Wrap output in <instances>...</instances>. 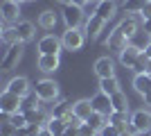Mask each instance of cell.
<instances>
[{"instance_id": "obj_1", "label": "cell", "mask_w": 151, "mask_h": 136, "mask_svg": "<svg viewBox=\"0 0 151 136\" xmlns=\"http://www.w3.org/2000/svg\"><path fill=\"white\" fill-rule=\"evenodd\" d=\"M34 93L41 97V102H54L59 97V84L54 79H38L34 84Z\"/></svg>"}, {"instance_id": "obj_2", "label": "cell", "mask_w": 151, "mask_h": 136, "mask_svg": "<svg viewBox=\"0 0 151 136\" xmlns=\"http://www.w3.org/2000/svg\"><path fill=\"white\" fill-rule=\"evenodd\" d=\"M20 107H23V97L20 95L9 93V91H2V93H0V111H2V116H14V113H18Z\"/></svg>"}, {"instance_id": "obj_3", "label": "cell", "mask_w": 151, "mask_h": 136, "mask_svg": "<svg viewBox=\"0 0 151 136\" xmlns=\"http://www.w3.org/2000/svg\"><path fill=\"white\" fill-rule=\"evenodd\" d=\"M83 41H86V32H81L79 27H65V32L61 34V43L65 50H79L83 45Z\"/></svg>"}, {"instance_id": "obj_4", "label": "cell", "mask_w": 151, "mask_h": 136, "mask_svg": "<svg viewBox=\"0 0 151 136\" xmlns=\"http://www.w3.org/2000/svg\"><path fill=\"white\" fill-rule=\"evenodd\" d=\"M131 132H135V134H147V132H151V113L147 109H138L131 113Z\"/></svg>"}, {"instance_id": "obj_5", "label": "cell", "mask_w": 151, "mask_h": 136, "mask_svg": "<svg viewBox=\"0 0 151 136\" xmlns=\"http://www.w3.org/2000/svg\"><path fill=\"white\" fill-rule=\"evenodd\" d=\"M63 23H65V27H79L81 25V20H83V7H77V5H65L63 7Z\"/></svg>"}, {"instance_id": "obj_6", "label": "cell", "mask_w": 151, "mask_h": 136, "mask_svg": "<svg viewBox=\"0 0 151 136\" xmlns=\"http://www.w3.org/2000/svg\"><path fill=\"white\" fill-rule=\"evenodd\" d=\"M90 102H93V111H97V113H101V116H111L113 113V102H111V95L108 93H104V91H99V93H95L93 97H90Z\"/></svg>"}, {"instance_id": "obj_7", "label": "cell", "mask_w": 151, "mask_h": 136, "mask_svg": "<svg viewBox=\"0 0 151 136\" xmlns=\"http://www.w3.org/2000/svg\"><path fill=\"white\" fill-rule=\"evenodd\" d=\"M61 50H63V43L54 34H45L43 39L38 41V55H59Z\"/></svg>"}, {"instance_id": "obj_8", "label": "cell", "mask_w": 151, "mask_h": 136, "mask_svg": "<svg viewBox=\"0 0 151 136\" xmlns=\"http://www.w3.org/2000/svg\"><path fill=\"white\" fill-rule=\"evenodd\" d=\"M20 57H23V43H14L9 45L5 50V57H2V71H12L14 66L20 61Z\"/></svg>"}, {"instance_id": "obj_9", "label": "cell", "mask_w": 151, "mask_h": 136, "mask_svg": "<svg viewBox=\"0 0 151 136\" xmlns=\"http://www.w3.org/2000/svg\"><path fill=\"white\" fill-rule=\"evenodd\" d=\"M29 79L27 77H23V75H18V77H12L9 82H7V86H5V91H9V93H16V95H20V97H25V95H29Z\"/></svg>"}, {"instance_id": "obj_10", "label": "cell", "mask_w": 151, "mask_h": 136, "mask_svg": "<svg viewBox=\"0 0 151 136\" xmlns=\"http://www.w3.org/2000/svg\"><path fill=\"white\" fill-rule=\"evenodd\" d=\"M95 75L99 79L104 77H115V64L111 57H99L95 61Z\"/></svg>"}, {"instance_id": "obj_11", "label": "cell", "mask_w": 151, "mask_h": 136, "mask_svg": "<svg viewBox=\"0 0 151 136\" xmlns=\"http://www.w3.org/2000/svg\"><path fill=\"white\" fill-rule=\"evenodd\" d=\"M18 16H20V2L5 0L2 2V20L5 23H18Z\"/></svg>"}, {"instance_id": "obj_12", "label": "cell", "mask_w": 151, "mask_h": 136, "mask_svg": "<svg viewBox=\"0 0 151 136\" xmlns=\"http://www.w3.org/2000/svg\"><path fill=\"white\" fill-rule=\"evenodd\" d=\"M104 25H106V20L99 18L97 14H93V16H88V20H86V36H90V39H97L99 36V32H104Z\"/></svg>"}, {"instance_id": "obj_13", "label": "cell", "mask_w": 151, "mask_h": 136, "mask_svg": "<svg viewBox=\"0 0 151 136\" xmlns=\"http://www.w3.org/2000/svg\"><path fill=\"white\" fill-rule=\"evenodd\" d=\"M115 12H117L115 0H99V2H97V7H95V14H97L99 18H104L106 23L115 16Z\"/></svg>"}, {"instance_id": "obj_14", "label": "cell", "mask_w": 151, "mask_h": 136, "mask_svg": "<svg viewBox=\"0 0 151 136\" xmlns=\"http://www.w3.org/2000/svg\"><path fill=\"white\" fill-rule=\"evenodd\" d=\"M16 30H18V41L20 43H29L34 36H36V27L29 20H18L16 23Z\"/></svg>"}, {"instance_id": "obj_15", "label": "cell", "mask_w": 151, "mask_h": 136, "mask_svg": "<svg viewBox=\"0 0 151 136\" xmlns=\"http://www.w3.org/2000/svg\"><path fill=\"white\" fill-rule=\"evenodd\" d=\"M108 48H111V50H117V52H122L126 48V45L131 43V39H129V36H126V34H122L120 30H117V27H115L113 32H111V36H108Z\"/></svg>"}, {"instance_id": "obj_16", "label": "cell", "mask_w": 151, "mask_h": 136, "mask_svg": "<svg viewBox=\"0 0 151 136\" xmlns=\"http://www.w3.org/2000/svg\"><path fill=\"white\" fill-rule=\"evenodd\" d=\"M59 66H61L59 55H41L38 57V71H43V73H54Z\"/></svg>"}, {"instance_id": "obj_17", "label": "cell", "mask_w": 151, "mask_h": 136, "mask_svg": "<svg viewBox=\"0 0 151 136\" xmlns=\"http://www.w3.org/2000/svg\"><path fill=\"white\" fill-rule=\"evenodd\" d=\"M72 113L86 123V120L93 116V102H90V100H77V102L72 104Z\"/></svg>"}, {"instance_id": "obj_18", "label": "cell", "mask_w": 151, "mask_h": 136, "mask_svg": "<svg viewBox=\"0 0 151 136\" xmlns=\"http://www.w3.org/2000/svg\"><path fill=\"white\" fill-rule=\"evenodd\" d=\"M133 89L138 91L140 95L151 93V75L149 73H138V75L133 77Z\"/></svg>"}, {"instance_id": "obj_19", "label": "cell", "mask_w": 151, "mask_h": 136, "mask_svg": "<svg viewBox=\"0 0 151 136\" xmlns=\"http://www.w3.org/2000/svg\"><path fill=\"white\" fill-rule=\"evenodd\" d=\"M117 30H120L122 34H126L129 39H133V36L138 34V30H140V23H138V18H135V16H126L120 25H117Z\"/></svg>"}, {"instance_id": "obj_20", "label": "cell", "mask_w": 151, "mask_h": 136, "mask_svg": "<svg viewBox=\"0 0 151 136\" xmlns=\"http://www.w3.org/2000/svg\"><path fill=\"white\" fill-rule=\"evenodd\" d=\"M0 41L9 48V45H14V43H18V30H16V25H2V34H0Z\"/></svg>"}, {"instance_id": "obj_21", "label": "cell", "mask_w": 151, "mask_h": 136, "mask_svg": "<svg viewBox=\"0 0 151 136\" xmlns=\"http://www.w3.org/2000/svg\"><path fill=\"white\" fill-rule=\"evenodd\" d=\"M72 104H75V102H68V100H63V102L54 104V109H52L50 116H52V118H63V120H65V118L72 113Z\"/></svg>"}, {"instance_id": "obj_22", "label": "cell", "mask_w": 151, "mask_h": 136, "mask_svg": "<svg viewBox=\"0 0 151 136\" xmlns=\"http://www.w3.org/2000/svg\"><path fill=\"white\" fill-rule=\"evenodd\" d=\"M108 123H113L115 127H120V129L124 132V129H126V123H131L129 111H113V113L108 116Z\"/></svg>"}, {"instance_id": "obj_23", "label": "cell", "mask_w": 151, "mask_h": 136, "mask_svg": "<svg viewBox=\"0 0 151 136\" xmlns=\"http://www.w3.org/2000/svg\"><path fill=\"white\" fill-rule=\"evenodd\" d=\"M38 25L43 27V30H54V25H57V14L52 12V9H45V12L38 16Z\"/></svg>"}, {"instance_id": "obj_24", "label": "cell", "mask_w": 151, "mask_h": 136, "mask_svg": "<svg viewBox=\"0 0 151 136\" xmlns=\"http://www.w3.org/2000/svg\"><path fill=\"white\" fill-rule=\"evenodd\" d=\"M99 91H104V93H108V95L117 93V91H120V82H117V77H104V79H99Z\"/></svg>"}, {"instance_id": "obj_25", "label": "cell", "mask_w": 151, "mask_h": 136, "mask_svg": "<svg viewBox=\"0 0 151 136\" xmlns=\"http://www.w3.org/2000/svg\"><path fill=\"white\" fill-rule=\"evenodd\" d=\"M111 102H113V111H129V97L122 91L111 95Z\"/></svg>"}, {"instance_id": "obj_26", "label": "cell", "mask_w": 151, "mask_h": 136, "mask_svg": "<svg viewBox=\"0 0 151 136\" xmlns=\"http://www.w3.org/2000/svg\"><path fill=\"white\" fill-rule=\"evenodd\" d=\"M25 116H27V120H29V123H38V125H47V120H50V116H47V113H45L41 107L27 111Z\"/></svg>"}, {"instance_id": "obj_27", "label": "cell", "mask_w": 151, "mask_h": 136, "mask_svg": "<svg viewBox=\"0 0 151 136\" xmlns=\"http://www.w3.org/2000/svg\"><path fill=\"white\" fill-rule=\"evenodd\" d=\"M45 127H47L52 134H63V132L68 129V125H65V120H63V118H52V116H50V120H47V125H45Z\"/></svg>"}, {"instance_id": "obj_28", "label": "cell", "mask_w": 151, "mask_h": 136, "mask_svg": "<svg viewBox=\"0 0 151 136\" xmlns=\"http://www.w3.org/2000/svg\"><path fill=\"white\" fill-rule=\"evenodd\" d=\"M147 0H124V5H122V9H124L126 14H140L142 12V7H145Z\"/></svg>"}, {"instance_id": "obj_29", "label": "cell", "mask_w": 151, "mask_h": 136, "mask_svg": "<svg viewBox=\"0 0 151 136\" xmlns=\"http://www.w3.org/2000/svg\"><path fill=\"white\" fill-rule=\"evenodd\" d=\"M9 120H12V125L16 127V129H25L27 125H29V120H27V116L23 113V111H18V113L9 116Z\"/></svg>"}, {"instance_id": "obj_30", "label": "cell", "mask_w": 151, "mask_h": 136, "mask_svg": "<svg viewBox=\"0 0 151 136\" xmlns=\"http://www.w3.org/2000/svg\"><path fill=\"white\" fill-rule=\"evenodd\" d=\"M86 123H88L90 127H93V129H97V132H99L101 127L106 125V116H101V113H97V111H93V116H90L88 120H86Z\"/></svg>"}, {"instance_id": "obj_31", "label": "cell", "mask_w": 151, "mask_h": 136, "mask_svg": "<svg viewBox=\"0 0 151 136\" xmlns=\"http://www.w3.org/2000/svg\"><path fill=\"white\" fill-rule=\"evenodd\" d=\"M120 134H122V129H120V127H115L113 123H106L99 129V136H120Z\"/></svg>"}, {"instance_id": "obj_32", "label": "cell", "mask_w": 151, "mask_h": 136, "mask_svg": "<svg viewBox=\"0 0 151 136\" xmlns=\"http://www.w3.org/2000/svg\"><path fill=\"white\" fill-rule=\"evenodd\" d=\"M43 127L45 125H38V123H29L25 127V136H38L41 132H43Z\"/></svg>"}, {"instance_id": "obj_33", "label": "cell", "mask_w": 151, "mask_h": 136, "mask_svg": "<svg viewBox=\"0 0 151 136\" xmlns=\"http://www.w3.org/2000/svg\"><path fill=\"white\" fill-rule=\"evenodd\" d=\"M79 136H99V132L97 129H93L88 123H83L81 127H79Z\"/></svg>"}, {"instance_id": "obj_34", "label": "cell", "mask_w": 151, "mask_h": 136, "mask_svg": "<svg viewBox=\"0 0 151 136\" xmlns=\"http://www.w3.org/2000/svg\"><path fill=\"white\" fill-rule=\"evenodd\" d=\"M140 16H142V20H149V18H151V0H149V2H145V7H142Z\"/></svg>"}, {"instance_id": "obj_35", "label": "cell", "mask_w": 151, "mask_h": 136, "mask_svg": "<svg viewBox=\"0 0 151 136\" xmlns=\"http://www.w3.org/2000/svg\"><path fill=\"white\" fill-rule=\"evenodd\" d=\"M142 32H145L147 36H151V18L149 20H142Z\"/></svg>"}, {"instance_id": "obj_36", "label": "cell", "mask_w": 151, "mask_h": 136, "mask_svg": "<svg viewBox=\"0 0 151 136\" xmlns=\"http://www.w3.org/2000/svg\"><path fill=\"white\" fill-rule=\"evenodd\" d=\"M63 136H79V127H68L63 132Z\"/></svg>"}, {"instance_id": "obj_37", "label": "cell", "mask_w": 151, "mask_h": 136, "mask_svg": "<svg viewBox=\"0 0 151 136\" xmlns=\"http://www.w3.org/2000/svg\"><path fill=\"white\" fill-rule=\"evenodd\" d=\"M142 55H145V59H151V41L142 48Z\"/></svg>"}, {"instance_id": "obj_38", "label": "cell", "mask_w": 151, "mask_h": 136, "mask_svg": "<svg viewBox=\"0 0 151 136\" xmlns=\"http://www.w3.org/2000/svg\"><path fill=\"white\" fill-rule=\"evenodd\" d=\"M72 5H77V7H83V5H88V0H72Z\"/></svg>"}, {"instance_id": "obj_39", "label": "cell", "mask_w": 151, "mask_h": 136, "mask_svg": "<svg viewBox=\"0 0 151 136\" xmlns=\"http://www.w3.org/2000/svg\"><path fill=\"white\" fill-rule=\"evenodd\" d=\"M38 136H52V132L47 129V127H43V132H41V134H38Z\"/></svg>"}, {"instance_id": "obj_40", "label": "cell", "mask_w": 151, "mask_h": 136, "mask_svg": "<svg viewBox=\"0 0 151 136\" xmlns=\"http://www.w3.org/2000/svg\"><path fill=\"white\" fill-rule=\"evenodd\" d=\"M145 97V104H151V93H147V95H142Z\"/></svg>"}, {"instance_id": "obj_41", "label": "cell", "mask_w": 151, "mask_h": 136, "mask_svg": "<svg viewBox=\"0 0 151 136\" xmlns=\"http://www.w3.org/2000/svg\"><path fill=\"white\" fill-rule=\"evenodd\" d=\"M57 2H61L63 7H65V5H72V0H57Z\"/></svg>"}, {"instance_id": "obj_42", "label": "cell", "mask_w": 151, "mask_h": 136, "mask_svg": "<svg viewBox=\"0 0 151 136\" xmlns=\"http://www.w3.org/2000/svg\"><path fill=\"white\" fill-rule=\"evenodd\" d=\"M16 136H25V129H18V132H16Z\"/></svg>"}, {"instance_id": "obj_43", "label": "cell", "mask_w": 151, "mask_h": 136, "mask_svg": "<svg viewBox=\"0 0 151 136\" xmlns=\"http://www.w3.org/2000/svg\"><path fill=\"white\" fill-rule=\"evenodd\" d=\"M52 136H63V134H52Z\"/></svg>"}, {"instance_id": "obj_44", "label": "cell", "mask_w": 151, "mask_h": 136, "mask_svg": "<svg viewBox=\"0 0 151 136\" xmlns=\"http://www.w3.org/2000/svg\"><path fill=\"white\" fill-rule=\"evenodd\" d=\"M16 2H25V0H16Z\"/></svg>"}, {"instance_id": "obj_45", "label": "cell", "mask_w": 151, "mask_h": 136, "mask_svg": "<svg viewBox=\"0 0 151 136\" xmlns=\"http://www.w3.org/2000/svg\"><path fill=\"white\" fill-rule=\"evenodd\" d=\"M147 2H149V0H147Z\"/></svg>"}, {"instance_id": "obj_46", "label": "cell", "mask_w": 151, "mask_h": 136, "mask_svg": "<svg viewBox=\"0 0 151 136\" xmlns=\"http://www.w3.org/2000/svg\"><path fill=\"white\" fill-rule=\"evenodd\" d=\"M97 2H99V0H97Z\"/></svg>"}, {"instance_id": "obj_47", "label": "cell", "mask_w": 151, "mask_h": 136, "mask_svg": "<svg viewBox=\"0 0 151 136\" xmlns=\"http://www.w3.org/2000/svg\"><path fill=\"white\" fill-rule=\"evenodd\" d=\"M88 2H90V0H88Z\"/></svg>"}]
</instances>
